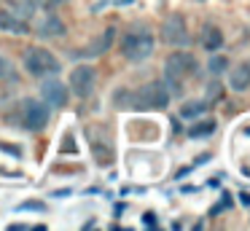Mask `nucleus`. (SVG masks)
<instances>
[{
    "label": "nucleus",
    "mask_w": 250,
    "mask_h": 231,
    "mask_svg": "<svg viewBox=\"0 0 250 231\" xmlns=\"http://www.w3.org/2000/svg\"><path fill=\"white\" fill-rule=\"evenodd\" d=\"M229 86L234 91H245L250 89V62H242L229 73Z\"/></svg>",
    "instance_id": "11"
},
{
    "label": "nucleus",
    "mask_w": 250,
    "mask_h": 231,
    "mask_svg": "<svg viewBox=\"0 0 250 231\" xmlns=\"http://www.w3.org/2000/svg\"><path fill=\"white\" fill-rule=\"evenodd\" d=\"M49 116H51V110L43 100H24L22 102V124L30 132H41L49 124Z\"/></svg>",
    "instance_id": "5"
},
{
    "label": "nucleus",
    "mask_w": 250,
    "mask_h": 231,
    "mask_svg": "<svg viewBox=\"0 0 250 231\" xmlns=\"http://www.w3.org/2000/svg\"><path fill=\"white\" fill-rule=\"evenodd\" d=\"M143 220H146V226H159V220H156V215H153V212H146V215H143Z\"/></svg>",
    "instance_id": "21"
},
{
    "label": "nucleus",
    "mask_w": 250,
    "mask_h": 231,
    "mask_svg": "<svg viewBox=\"0 0 250 231\" xmlns=\"http://www.w3.org/2000/svg\"><path fill=\"white\" fill-rule=\"evenodd\" d=\"M8 229H11V231H27V226H22V223H11Z\"/></svg>",
    "instance_id": "23"
},
{
    "label": "nucleus",
    "mask_w": 250,
    "mask_h": 231,
    "mask_svg": "<svg viewBox=\"0 0 250 231\" xmlns=\"http://www.w3.org/2000/svg\"><path fill=\"white\" fill-rule=\"evenodd\" d=\"M226 67H229V59L223 57V54H221V57H212V59H210V64H207V70H210V75H221Z\"/></svg>",
    "instance_id": "18"
},
{
    "label": "nucleus",
    "mask_w": 250,
    "mask_h": 231,
    "mask_svg": "<svg viewBox=\"0 0 250 231\" xmlns=\"http://www.w3.org/2000/svg\"><path fill=\"white\" fill-rule=\"evenodd\" d=\"M218 94H221V86H218V84H210V86H207V100H205V102L218 100Z\"/></svg>",
    "instance_id": "20"
},
{
    "label": "nucleus",
    "mask_w": 250,
    "mask_h": 231,
    "mask_svg": "<svg viewBox=\"0 0 250 231\" xmlns=\"http://www.w3.org/2000/svg\"><path fill=\"white\" fill-rule=\"evenodd\" d=\"M113 102L124 110H164L169 105V91L162 81H153V84H146L135 91L121 89L113 97Z\"/></svg>",
    "instance_id": "1"
},
{
    "label": "nucleus",
    "mask_w": 250,
    "mask_h": 231,
    "mask_svg": "<svg viewBox=\"0 0 250 231\" xmlns=\"http://www.w3.org/2000/svg\"><path fill=\"white\" fill-rule=\"evenodd\" d=\"M113 41H116V27H108V30H105L103 35L97 38V41H94V43H89L86 57H103V54L108 51L110 46H113Z\"/></svg>",
    "instance_id": "12"
},
{
    "label": "nucleus",
    "mask_w": 250,
    "mask_h": 231,
    "mask_svg": "<svg viewBox=\"0 0 250 231\" xmlns=\"http://www.w3.org/2000/svg\"><path fill=\"white\" fill-rule=\"evenodd\" d=\"M24 210H35V212H43L46 204H43V202H22V204H19V212H24Z\"/></svg>",
    "instance_id": "19"
},
{
    "label": "nucleus",
    "mask_w": 250,
    "mask_h": 231,
    "mask_svg": "<svg viewBox=\"0 0 250 231\" xmlns=\"http://www.w3.org/2000/svg\"><path fill=\"white\" fill-rule=\"evenodd\" d=\"M196 73V59L191 57L188 51H172L167 59H164V75L172 81H183L188 78V75Z\"/></svg>",
    "instance_id": "4"
},
{
    "label": "nucleus",
    "mask_w": 250,
    "mask_h": 231,
    "mask_svg": "<svg viewBox=\"0 0 250 231\" xmlns=\"http://www.w3.org/2000/svg\"><path fill=\"white\" fill-rule=\"evenodd\" d=\"M41 5H43V0H14V8H17V14L22 16L24 21L33 19V16L38 14Z\"/></svg>",
    "instance_id": "14"
},
{
    "label": "nucleus",
    "mask_w": 250,
    "mask_h": 231,
    "mask_svg": "<svg viewBox=\"0 0 250 231\" xmlns=\"http://www.w3.org/2000/svg\"><path fill=\"white\" fill-rule=\"evenodd\" d=\"M0 81H17V70L8 57H0Z\"/></svg>",
    "instance_id": "17"
},
{
    "label": "nucleus",
    "mask_w": 250,
    "mask_h": 231,
    "mask_svg": "<svg viewBox=\"0 0 250 231\" xmlns=\"http://www.w3.org/2000/svg\"><path fill=\"white\" fill-rule=\"evenodd\" d=\"M212 132H215V121L207 118V121H199V124H194V126L188 129V137L199 140V137H210Z\"/></svg>",
    "instance_id": "15"
},
{
    "label": "nucleus",
    "mask_w": 250,
    "mask_h": 231,
    "mask_svg": "<svg viewBox=\"0 0 250 231\" xmlns=\"http://www.w3.org/2000/svg\"><path fill=\"white\" fill-rule=\"evenodd\" d=\"M199 38H202V48L210 51V54H215L218 48L223 46V32H221V27H215V24H205Z\"/></svg>",
    "instance_id": "10"
},
{
    "label": "nucleus",
    "mask_w": 250,
    "mask_h": 231,
    "mask_svg": "<svg viewBox=\"0 0 250 231\" xmlns=\"http://www.w3.org/2000/svg\"><path fill=\"white\" fill-rule=\"evenodd\" d=\"M239 199H242V204H250V193H239Z\"/></svg>",
    "instance_id": "24"
},
{
    "label": "nucleus",
    "mask_w": 250,
    "mask_h": 231,
    "mask_svg": "<svg viewBox=\"0 0 250 231\" xmlns=\"http://www.w3.org/2000/svg\"><path fill=\"white\" fill-rule=\"evenodd\" d=\"M0 30L14 32V35H24V32H30V27L24 24V19H17L8 11H0Z\"/></svg>",
    "instance_id": "13"
},
{
    "label": "nucleus",
    "mask_w": 250,
    "mask_h": 231,
    "mask_svg": "<svg viewBox=\"0 0 250 231\" xmlns=\"http://www.w3.org/2000/svg\"><path fill=\"white\" fill-rule=\"evenodd\" d=\"M94 84H97V73H94V67H89V64H78L70 73V91L76 97H81V100L94 91Z\"/></svg>",
    "instance_id": "6"
},
{
    "label": "nucleus",
    "mask_w": 250,
    "mask_h": 231,
    "mask_svg": "<svg viewBox=\"0 0 250 231\" xmlns=\"http://www.w3.org/2000/svg\"><path fill=\"white\" fill-rule=\"evenodd\" d=\"M205 107H207V102H205V100L186 102V105L180 107V116H183V118H196L199 113H205Z\"/></svg>",
    "instance_id": "16"
},
{
    "label": "nucleus",
    "mask_w": 250,
    "mask_h": 231,
    "mask_svg": "<svg viewBox=\"0 0 250 231\" xmlns=\"http://www.w3.org/2000/svg\"><path fill=\"white\" fill-rule=\"evenodd\" d=\"M162 41L167 46H186L188 43V30H186L180 16H167L162 24Z\"/></svg>",
    "instance_id": "8"
},
{
    "label": "nucleus",
    "mask_w": 250,
    "mask_h": 231,
    "mask_svg": "<svg viewBox=\"0 0 250 231\" xmlns=\"http://www.w3.org/2000/svg\"><path fill=\"white\" fill-rule=\"evenodd\" d=\"M41 100L49 107H65L67 105V86L62 81L46 75V81L41 84Z\"/></svg>",
    "instance_id": "7"
},
{
    "label": "nucleus",
    "mask_w": 250,
    "mask_h": 231,
    "mask_svg": "<svg viewBox=\"0 0 250 231\" xmlns=\"http://www.w3.org/2000/svg\"><path fill=\"white\" fill-rule=\"evenodd\" d=\"M65 3H67V0H46L43 5H46V8H60V5H65Z\"/></svg>",
    "instance_id": "22"
},
{
    "label": "nucleus",
    "mask_w": 250,
    "mask_h": 231,
    "mask_svg": "<svg viewBox=\"0 0 250 231\" xmlns=\"http://www.w3.org/2000/svg\"><path fill=\"white\" fill-rule=\"evenodd\" d=\"M65 21L60 19L57 14H49V16H43V19L38 21V27H35V32H38L41 38H60V35H65Z\"/></svg>",
    "instance_id": "9"
},
{
    "label": "nucleus",
    "mask_w": 250,
    "mask_h": 231,
    "mask_svg": "<svg viewBox=\"0 0 250 231\" xmlns=\"http://www.w3.org/2000/svg\"><path fill=\"white\" fill-rule=\"evenodd\" d=\"M22 62H24V67H27V73L35 75V78L57 75V73L62 70L60 59H57L54 54L49 51V48H41V46L27 48V51H24V57H22Z\"/></svg>",
    "instance_id": "3"
},
{
    "label": "nucleus",
    "mask_w": 250,
    "mask_h": 231,
    "mask_svg": "<svg viewBox=\"0 0 250 231\" xmlns=\"http://www.w3.org/2000/svg\"><path fill=\"white\" fill-rule=\"evenodd\" d=\"M153 46H156V41H153V32L148 27H132L121 41V54L129 62H143L153 54Z\"/></svg>",
    "instance_id": "2"
}]
</instances>
